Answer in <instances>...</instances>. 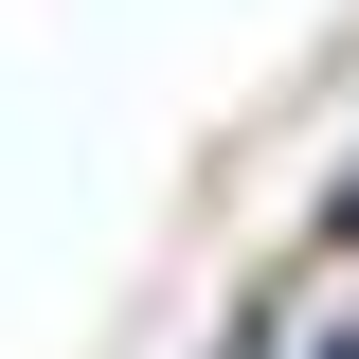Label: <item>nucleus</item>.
Segmentation results:
<instances>
[{
	"label": "nucleus",
	"mask_w": 359,
	"mask_h": 359,
	"mask_svg": "<svg viewBox=\"0 0 359 359\" xmlns=\"http://www.w3.org/2000/svg\"><path fill=\"white\" fill-rule=\"evenodd\" d=\"M323 252H359V162H341V180H323Z\"/></svg>",
	"instance_id": "obj_1"
},
{
	"label": "nucleus",
	"mask_w": 359,
	"mask_h": 359,
	"mask_svg": "<svg viewBox=\"0 0 359 359\" xmlns=\"http://www.w3.org/2000/svg\"><path fill=\"white\" fill-rule=\"evenodd\" d=\"M306 359H359V323H323V341H306Z\"/></svg>",
	"instance_id": "obj_2"
}]
</instances>
